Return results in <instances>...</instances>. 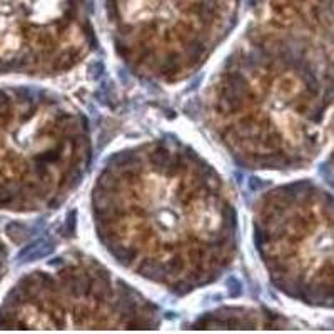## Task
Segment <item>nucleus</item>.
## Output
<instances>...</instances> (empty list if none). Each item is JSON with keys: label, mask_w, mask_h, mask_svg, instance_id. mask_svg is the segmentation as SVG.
Wrapping results in <instances>:
<instances>
[{"label": "nucleus", "mask_w": 334, "mask_h": 334, "mask_svg": "<svg viewBox=\"0 0 334 334\" xmlns=\"http://www.w3.org/2000/svg\"><path fill=\"white\" fill-rule=\"evenodd\" d=\"M112 48L145 82L177 86L214 57L241 0H100Z\"/></svg>", "instance_id": "obj_5"}, {"label": "nucleus", "mask_w": 334, "mask_h": 334, "mask_svg": "<svg viewBox=\"0 0 334 334\" xmlns=\"http://www.w3.org/2000/svg\"><path fill=\"white\" fill-rule=\"evenodd\" d=\"M149 297L86 252H69L23 274L0 304V329H156Z\"/></svg>", "instance_id": "obj_4"}, {"label": "nucleus", "mask_w": 334, "mask_h": 334, "mask_svg": "<svg viewBox=\"0 0 334 334\" xmlns=\"http://www.w3.org/2000/svg\"><path fill=\"white\" fill-rule=\"evenodd\" d=\"M94 47L87 0H0V75L70 74Z\"/></svg>", "instance_id": "obj_7"}, {"label": "nucleus", "mask_w": 334, "mask_h": 334, "mask_svg": "<svg viewBox=\"0 0 334 334\" xmlns=\"http://www.w3.org/2000/svg\"><path fill=\"white\" fill-rule=\"evenodd\" d=\"M197 329H276V314L247 306H227L205 313L192 323Z\"/></svg>", "instance_id": "obj_8"}, {"label": "nucleus", "mask_w": 334, "mask_h": 334, "mask_svg": "<svg viewBox=\"0 0 334 334\" xmlns=\"http://www.w3.org/2000/svg\"><path fill=\"white\" fill-rule=\"evenodd\" d=\"M204 122L251 171H293L311 156L316 90L289 34L263 22L236 42L204 90Z\"/></svg>", "instance_id": "obj_2"}, {"label": "nucleus", "mask_w": 334, "mask_h": 334, "mask_svg": "<svg viewBox=\"0 0 334 334\" xmlns=\"http://www.w3.org/2000/svg\"><path fill=\"white\" fill-rule=\"evenodd\" d=\"M92 162L87 117L56 90L0 84V211L59 209Z\"/></svg>", "instance_id": "obj_3"}, {"label": "nucleus", "mask_w": 334, "mask_h": 334, "mask_svg": "<svg viewBox=\"0 0 334 334\" xmlns=\"http://www.w3.org/2000/svg\"><path fill=\"white\" fill-rule=\"evenodd\" d=\"M89 217L95 241L115 264L179 297L219 282L239 252L229 182L175 136L109 156L90 187Z\"/></svg>", "instance_id": "obj_1"}, {"label": "nucleus", "mask_w": 334, "mask_h": 334, "mask_svg": "<svg viewBox=\"0 0 334 334\" xmlns=\"http://www.w3.org/2000/svg\"><path fill=\"white\" fill-rule=\"evenodd\" d=\"M7 267H9V249L2 234H0V284H2L5 274H7Z\"/></svg>", "instance_id": "obj_9"}, {"label": "nucleus", "mask_w": 334, "mask_h": 334, "mask_svg": "<svg viewBox=\"0 0 334 334\" xmlns=\"http://www.w3.org/2000/svg\"><path fill=\"white\" fill-rule=\"evenodd\" d=\"M251 236L271 286L301 302L334 301V205L307 184L261 192Z\"/></svg>", "instance_id": "obj_6"}]
</instances>
